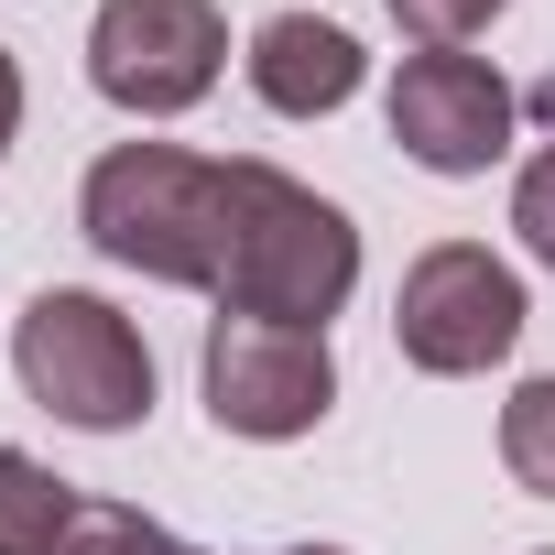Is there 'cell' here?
<instances>
[{
    "instance_id": "ba28073f",
    "label": "cell",
    "mask_w": 555,
    "mask_h": 555,
    "mask_svg": "<svg viewBox=\"0 0 555 555\" xmlns=\"http://www.w3.org/2000/svg\"><path fill=\"white\" fill-rule=\"evenodd\" d=\"M250 99L272 109V120H327V109H349L360 99V34L349 23H327V12H272L261 34H250Z\"/></svg>"
},
{
    "instance_id": "30bf717a",
    "label": "cell",
    "mask_w": 555,
    "mask_h": 555,
    "mask_svg": "<svg viewBox=\"0 0 555 555\" xmlns=\"http://www.w3.org/2000/svg\"><path fill=\"white\" fill-rule=\"evenodd\" d=\"M501 468H512V490L555 501V371L501 403Z\"/></svg>"
},
{
    "instance_id": "5b68a950",
    "label": "cell",
    "mask_w": 555,
    "mask_h": 555,
    "mask_svg": "<svg viewBox=\"0 0 555 555\" xmlns=\"http://www.w3.org/2000/svg\"><path fill=\"white\" fill-rule=\"evenodd\" d=\"M196 382H207V425H218V436L284 447V436H317V425H327V403H338V349H327V327L218 317Z\"/></svg>"
},
{
    "instance_id": "9c48e42d",
    "label": "cell",
    "mask_w": 555,
    "mask_h": 555,
    "mask_svg": "<svg viewBox=\"0 0 555 555\" xmlns=\"http://www.w3.org/2000/svg\"><path fill=\"white\" fill-rule=\"evenodd\" d=\"M77 490L44 468V457H23V447H0V555H66V533H77Z\"/></svg>"
},
{
    "instance_id": "3957f363",
    "label": "cell",
    "mask_w": 555,
    "mask_h": 555,
    "mask_svg": "<svg viewBox=\"0 0 555 555\" xmlns=\"http://www.w3.org/2000/svg\"><path fill=\"white\" fill-rule=\"evenodd\" d=\"M12 371L77 436H131L153 414V349H142V327L109 295H77V284H55V295H34L12 317Z\"/></svg>"
},
{
    "instance_id": "8992f818",
    "label": "cell",
    "mask_w": 555,
    "mask_h": 555,
    "mask_svg": "<svg viewBox=\"0 0 555 555\" xmlns=\"http://www.w3.org/2000/svg\"><path fill=\"white\" fill-rule=\"evenodd\" d=\"M229 66V23L218 0H99L88 23V88L131 120H175L218 88Z\"/></svg>"
},
{
    "instance_id": "9a60e30c",
    "label": "cell",
    "mask_w": 555,
    "mask_h": 555,
    "mask_svg": "<svg viewBox=\"0 0 555 555\" xmlns=\"http://www.w3.org/2000/svg\"><path fill=\"white\" fill-rule=\"evenodd\" d=\"M272 555H349V544H272Z\"/></svg>"
},
{
    "instance_id": "4fadbf2b",
    "label": "cell",
    "mask_w": 555,
    "mask_h": 555,
    "mask_svg": "<svg viewBox=\"0 0 555 555\" xmlns=\"http://www.w3.org/2000/svg\"><path fill=\"white\" fill-rule=\"evenodd\" d=\"M512 229H522V250L555 272V142H544V153L512 175Z\"/></svg>"
},
{
    "instance_id": "8fae6325",
    "label": "cell",
    "mask_w": 555,
    "mask_h": 555,
    "mask_svg": "<svg viewBox=\"0 0 555 555\" xmlns=\"http://www.w3.org/2000/svg\"><path fill=\"white\" fill-rule=\"evenodd\" d=\"M66 555H196L185 533H164L153 512H131V501H88L77 512V533H66Z\"/></svg>"
},
{
    "instance_id": "7a4b0ae2",
    "label": "cell",
    "mask_w": 555,
    "mask_h": 555,
    "mask_svg": "<svg viewBox=\"0 0 555 555\" xmlns=\"http://www.w3.org/2000/svg\"><path fill=\"white\" fill-rule=\"evenodd\" d=\"M77 229L99 261L142 272V284H185L218 295L229 261V164L185 153V142H109L77 185Z\"/></svg>"
},
{
    "instance_id": "7c38bea8",
    "label": "cell",
    "mask_w": 555,
    "mask_h": 555,
    "mask_svg": "<svg viewBox=\"0 0 555 555\" xmlns=\"http://www.w3.org/2000/svg\"><path fill=\"white\" fill-rule=\"evenodd\" d=\"M512 0H392V23L414 34V55H468Z\"/></svg>"
},
{
    "instance_id": "277c9868",
    "label": "cell",
    "mask_w": 555,
    "mask_h": 555,
    "mask_svg": "<svg viewBox=\"0 0 555 555\" xmlns=\"http://www.w3.org/2000/svg\"><path fill=\"white\" fill-rule=\"evenodd\" d=\"M522 317H533L522 306V272L501 250H479V240L414 250L403 261V295H392V338H403V360L425 382H468V371L512 360L522 349Z\"/></svg>"
},
{
    "instance_id": "5bb4252c",
    "label": "cell",
    "mask_w": 555,
    "mask_h": 555,
    "mask_svg": "<svg viewBox=\"0 0 555 555\" xmlns=\"http://www.w3.org/2000/svg\"><path fill=\"white\" fill-rule=\"evenodd\" d=\"M12 131H23V66H12V44H0V153H12Z\"/></svg>"
},
{
    "instance_id": "6da1fadb",
    "label": "cell",
    "mask_w": 555,
    "mask_h": 555,
    "mask_svg": "<svg viewBox=\"0 0 555 555\" xmlns=\"http://www.w3.org/2000/svg\"><path fill=\"white\" fill-rule=\"evenodd\" d=\"M360 295V229L338 196L295 185L284 164L229 153V261H218V317H284V327H327Z\"/></svg>"
},
{
    "instance_id": "52a82bcc",
    "label": "cell",
    "mask_w": 555,
    "mask_h": 555,
    "mask_svg": "<svg viewBox=\"0 0 555 555\" xmlns=\"http://www.w3.org/2000/svg\"><path fill=\"white\" fill-rule=\"evenodd\" d=\"M512 120H522V99L479 55H403V77H392V142L425 175H490L512 153Z\"/></svg>"
},
{
    "instance_id": "2e32d148",
    "label": "cell",
    "mask_w": 555,
    "mask_h": 555,
    "mask_svg": "<svg viewBox=\"0 0 555 555\" xmlns=\"http://www.w3.org/2000/svg\"><path fill=\"white\" fill-rule=\"evenodd\" d=\"M533 555H555V544H533Z\"/></svg>"
}]
</instances>
